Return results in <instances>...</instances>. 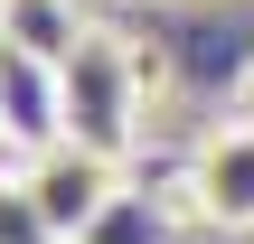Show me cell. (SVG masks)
Listing matches in <instances>:
<instances>
[{
    "mask_svg": "<svg viewBox=\"0 0 254 244\" xmlns=\"http://www.w3.org/2000/svg\"><path fill=\"white\" fill-rule=\"evenodd\" d=\"M179 197H189L198 226H217V235H254V122H217V132H198V150H189V169H179Z\"/></svg>",
    "mask_w": 254,
    "mask_h": 244,
    "instance_id": "obj_3",
    "label": "cell"
},
{
    "mask_svg": "<svg viewBox=\"0 0 254 244\" xmlns=\"http://www.w3.org/2000/svg\"><path fill=\"white\" fill-rule=\"evenodd\" d=\"M75 244H179V226H170V207H160V197H132V188H123V197H113Z\"/></svg>",
    "mask_w": 254,
    "mask_h": 244,
    "instance_id": "obj_4",
    "label": "cell"
},
{
    "mask_svg": "<svg viewBox=\"0 0 254 244\" xmlns=\"http://www.w3.org/2000/svg\"><path fill=\"white\" fill-rule=\"evenodd\" d=\"M57 141L123 160L141 141V47L123 28H75L57 56Z\"/></svg>",
    "mask_w": 254,
    "mask_h": 244,
    "instance_id": "obj_1",
    "label": "cell"
},
{
    "mask_svg": "<svg viewBox=\"0 0 254 244\" xmlns=\"http://www.w3.org/2000/svg\"><path fill=\"white\" fill-rule=\"evenodd\" d=\"M19 188H28V207H38L47 235L75 244L113 197H123V160H104V150H85V141H38L28 169H19Z\"/></svg>",
    "mask_w": 254,
    "mask_h": 244,
    "instance_id": "obj_2",
    "label": "cell"
},
{
    "mask_svg": "<svg viewBox=\"0 0 254 244\" xmlns=\"http://www.w3.org/2000/svg\"><path fill=\"white\" fill-rule=\"evenodd\" d=\"M0 122H9V85H0Z\"/></svg>",
    "mask_w": 254,
    "mask_h": 244,
    "instance_id": "obj_6",
    "label": "cell"
},
{
    "mask_svg": "<svg viewBox=\"0 0 254 244\" xmlns=\"http://www.w3.org/2000/svg\"><path fill=\"white\" fill-rule=\"evenodd\" d=\"M0 244H57L47 226H38V207H28L19 179H0Z\"/></svg>",
    "mask_w": 254,
    "mask_h": 244,
    "instance_id": "obj_5",
    "label": "cell"
}]
</instances>
